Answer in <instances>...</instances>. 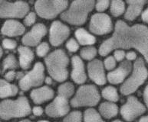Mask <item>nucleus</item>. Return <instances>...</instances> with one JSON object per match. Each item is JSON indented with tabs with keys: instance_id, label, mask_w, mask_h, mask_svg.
Wrapping results in <instances>:
<instances>
[{
	"instance_id": "30",
	"label": "nucleus",
	"mask_w": 148,
	"mask_h": 122,
	"mask_svg": "<svg viewBox=\"0 0 148 122\" xmlns=\"http://www.w3.org/2000/svg\"><path fill=\"white\" fill-rule=\"evenodd\" d=\"M81 57L86 60H93L97 55V49L92 46H87L82 49L80 52Z\"/></svg>"
},
{
	"instance_id": "21",
	"label": "nucleus",
	"mask_w": 148,
	"mask_h": 122,
	"mask_svg": "<svg viewBox=\"0 0 148 122\" xmlns=\"http://www.w3.org/2000/svg\"><path fill=\"white\" fill-rule=\"evenodd\" d=\"M18 52L19 54V65L23 70H28L31 66L33 62V51L27 46H19L18 47Z\"/></svg>"
},
{
	"instance_id": "13",
	"label": "nucleus",
	"mask_w": 148,
	"mask_h": 122,
	"mask_svg": "<svg viewBox=\"0 0 148 122\" xmlns=\"http://www.w3.org/2000/svg\"><path fill=\"white\" fill-rule=\"evenodd\" d=\"M69 106L68 99L62 96H58L50 104L45 108V113L50 118H60L66 115L69 112Z\"/></svg>"
},
{
	"instance_id": "11",
	"label": "nucleus",
	"mask_w": 148,
	"mask_h": 122,
	"mask_svg": "<svg viewBox=\"0 0 148 122\" xmlns=\"http://www.w3.org/2000/svg\"><path fill=\"white\" fill-rule=\"evenodd\" d=\"M112 22L110 16L105 13H96L91 16L89 30L97 35L109 34L112 30Z\"/></svg>"
},
{
	"instance_id": "27",
	"label": "nucleus",
	"mask_w": 148,
	"mask_h": 122,
	"mask_svg": "<svg viewBox=\"0 0 148 122\" xmlns=\"http://www.w3.org/2000/svg\"><path fill=\"white\" fill-rule=\"evenodd\" d=\"M102 96L105 99L111 102H115L119 100V96H118L117 89L111 85L106 86L102 90Z\"/></svg>"
},
{
	"instance_id": "8",
	"label": "nucleus",
	"mask_w": 148,
	"mask_h": 122,
	"mask_svg": "<svg viewBox=\"0 0 148 122\" xmlns=\"http://www.w3.org/2000/svg\"><path fill=\"white\" fill-rule=\"evenodd\" d=\"M45 68L41 62H37L31 71L25 74L22 79H20L18 85L23 91L29 90L31 88L38 87L44 83Z\"/></svg>"
},
{
	"instance_id": "39",
	"label": "nucleus",
	"mask_w": 148,
	"mask_h": 122,
	"mask_svg": "<svg viewBox=\"0 0 148 122\" xmlns=\"http://www.w3.org/2000/svg\"><path fill=\"white\" fill-rule=\"evenodd\" d=\"M17 74L18 73H16L14 70H9L7 73H5V80H7L8 82L9 81L14 80V79H16L17 77Z\"/></svg>"
},
{
	"instance_id": "18",
	"label": "nucleus",
	"mask_w": 148,
	"mask_h": 122,
	"mask_svg": "<svg viewBox=\"0 0 148 122\" xmlns=\"http://www.w3.org/2000/svg\"><path fill=\"white\" fill-rule=\"evenodd\" d=\"M25 28L23 24L18 21L14 19H9L4 22L1 28L2 35L9 37L19 36L25 32Z\"/></svg>"
},
{
	"instance_id": "22",
	"label": "nucleus",
	"mask_w": 148,
	"mask_h": 122,
	"mask_svg": "<svg viewBox=\"0 0 148 122\" xmlns=\"http://www.w3.org/2000/svg\"><path fill=\"white\" fill-rule=\"evenodd\" d=\"M100 115L106 119H111L118 113V107L111 102L101 103L99 106Z\"/></svg>"
},
{
	"instance_id": "9",
	"label": "nucleus",
	"mask_w": 148,
	"mask_h": 122,
	"mask_svg": "<svg viewBox=\"0 0 148 122\" xmlns=\"http://www.w3.org/2000/svg\"><path fill=\"white\" fill-rule=\"evenodd\" d=\"M29 11V5L24 1L9 2L1 0L0 2V17L1 18H23Z\"/></svg>"
},
{
	"instance_id": "20",
	"label": "nucleus",
	"mask_w": 148,
	"mask_h": 122,
	"mask_svg": "<svg viewBox=\"0 0 148 122\" xmlns=\"http://www.w3.org/2000/svg\"><path fill=\"white\" fill-rule=\"evenodd\" d=\"M146 1L144 0H129L127 1V8L126 9L124 18L128 21H134L141 13Z\"/></svg>"
},
{
	"instance_id": "35",
	"label": "nucleus",
	"mask_w": 148,
	"mask_h": 122,
	"mask_svg": "<svg viewBox=\"0 0 148 122\" xmlns=\"http://www.w3.org/2000/svg\"><path fill=\"white\" fill-rule=\"evenodd\" d=\"M110 2L108 0H100L95 3V8L98 12H104L110 6Z\"/></svg>"
},
{
	"instance_id": "33",
	"label": "nucleus",
	"mask_w": 148,
	"mask_h": 122,
	"mask_svg": "<svg viewBox=\"0 0 148 122\" xmlns=\"http://www.w3.org/2000/svg\"><path fill=\"white\" fill-rule=\"evenodd\" d=\"M116 64H117V60L113 56H109L104 60V66L106 70H113L116 67Z\"/></svg>"
},
{
	"instance_id": "12",
	"label": "nucleus",
	"mask_w": 148,
	"mask_h": 122,
	"mask_svg": "<svg viewBox=\"0 0 148 122\" xmlns=\"http://www.w3.org/2000/svg\"><path fill=\"white\" fill-rule=\"evenodd\" d=\"M69 27L60 21L52 22L49 30V41L52 46H59L69 37Z\"/></svg>"
},
{
	"instance_id": "1",
	"label": "nucleus",
	"mask_w": 148,
	"mask_h": 122,
	"mask_svg": "<svg viewBox=\"0 0 148 122\" xmlns=\"http://www.w3.org/2000/svg\"><path fill=\"white\" fill-rule=\"evenodd\" d=\"M129 49L138 50L148 63V28L142 24L130 26L124 21L118 20L112 36L100 46L99 54L104 57L113 50Z\"/></svg>"
},
{
	"instance_id": "6",
	"label": "nucleus",
	"mask_w": 148,
	"mask_h": 122,
	"mask_svg": "<svg viewBox=\"0 0 148 122\" xmlns=\"http://www.w3.org/2000/svg\"><path fill=\"white\" fill-rule=\"evenodd\" d=\"M99 92L94 85H83L78 88L70 104L74 108L95 106L100 101Z\"/></svg>"
},
{
	"instance_id": "37",
	"label": "nucleus",
	"mask_w": 148,
	"mask_h": 122,
	"mask_svg": "<svg viewBox=\"0 0 148 122\" xmlns=\"http://www.w3.org/2000/svg\"><path fill=\"white\" fill-rule=\"evenodd\" d=\"M2 46L5 49H9V50H12L15 49L17 46V43L16 41L12 39H9V38H5L2 41Z\"/></svg>"
},
{
	"instance_id": "14",
	"label": "nucleus",
	"mask_w": 148,
	"mask_h": 122,
	"mask_svg": "<svg viewBox=\"0 0 148 122\" xmlns=\"http://www.w3.org/2000/svg\"><path fill=\"white\" fill-rule=\"evenodd\" d=\"M47 34V28L42 23H38L22 37V42L25 46L34 47L38 44L41 40Z\"/></svg>"
},
{
	"instance_id": "43",
	"label": "nucleus",
	"mask_w": 148,
	"mask_h": 122,
	"mask_svg": "<svg viewBox=\"0 0 148 122\" xmlns=\"http://www.w3.org/2000/svg\"><path fill=\"white\" fill-rule=\"evenodd\" d=\"M144 100L147 106L148 107V85H147L146 88L144 89Z\"/></svg>"
},
{
	"instance_id": "47",
	"label": "nucleus",
	"mask_w": 148,
	"mask_h": 122,
	"mask_svg": "<svg viewBox=\"0 0 148 122\" xmlns=\"http://www.w3.org/2000/svg\"><path fill=\"white\" fill-rule=\"evenodd\" d=\"M38 122H49V121H48L42 120V121H38Z\"/></svg>"
},
{
	"instance_id": "49",
	"label": "nucleus",
	"mask_w": 148,
	"mask_h": 122,
	"mask_svg": "<svg viewBox=\"0 0 148 122\" xmlns=\"http://www.w3.org/2000/svg\"><path fill=\"white\" fill-rule=\"evenodd\" d=\"M2 54H3V52H2V47H1V57L2 56Z\"/></svg>"
},
{
	"instance_id": "10",
	"label": "nucleus",
	"mask_w": 148,
	"mask_h": 122,
	"mask_svg": "<svg viewBox=\"0 0 148 122\" xmlns=\"http://www.w3.org/2000/svg\"><path fill=\"white\" fill-rule=\"evenodd\" d=\"M145 111V106L135 96H129L126 103L121 108L122 117L127 121H133Z\"/></svg>"
},
{
	"instance_id": "32",
	"label": "nucleus",
	"mask_w": 148,
	"mask_h": 122,
	"mask_svg": "<svg viewBox=\"0 0 148 122\" xmlns=\"http://www.w3.org/2000/svg\"><path fill=\"white\" fill-rule=\"evenodd\" d=\"M49 51V45L46 42H43L38 44L36 48V54L38 57H43L46 56Z\"/></svg>"
},
{
	"instance_id": "4",
	"label": "nucleus",
	"mask_w": 148,
	"mask_h": 122,
	"mask_svg": "<svg viewBox=\"0 0 148 122\" xmlns=\"http://www.w3.org/2000/svg\"><path fill=\"white\" fill-rule=\"evenodd\" d=\"M31 111L29 100L25 96H20L16 100L6 99L2 101L0 105V116L2 120L23 118L29 115Z\"/></svg>"
},
{
	"instance_id": "15",
	"label": "nucleus",
	"mask_w": 148,
	"mask_h": 122,
	"mask_svg": "<svg viewBox=\"0 0 148 122\" xmlns=\"http://www.w3.org/2000/svg\"><path fill=\"white\" fill-rule=\"evenodd\" d=\"M88 73L90 79L97 85H102L106 83L104 66L100 60L94 59L88 63Z\"/></svg>"
},
{
	"instance_id": "45",
	"label": "nucleus",
	"mask_w": 148,
	"mask_h": 122,
	"mask_svg": "<svg viewBox=\"0 0 148 122\" xmlns=\"http://www.w3.org/2000/svg\"><path fill=\"white\" fill-rule=\"evenodd\" d=\"M139 122H148V115L144 116V117L140 118V120L139 121Z\"/></svg>"
},
{
	"instance_id": "24",
	"label": "nucleus",
	"mask_w": 148,
	"mask_h": 122,
	"mask_svg": "<svg viewBox=\"0 0 148 122\" xmlns=\"http://www.w3.org/2000/svg\"><path fill=\"white\" fill-rule=\"evenodd\" d=\"M0 85V96L2 98L15 96L18 93V87L16 85L9 83L4 79H1Z\"/></svg>"
},
{
	"instance_id": "19",
	"label": "nucleus",
	"mask_w": 148,
	"mask_h": 122,
	"mask_svg": "<svg viewBox=\"0 0 148 122\" xmlns=\"http://www.w3.org/2000/svg\"><path fill=\"white\" fill-rule=\"evenodd\" d=\"M54 94L52 89L48 85H44L32 90L30 93V97L34 103L42 104L45 102L51 100L54 97Z\"/></svg>"
},
{
	"instance_id": "2",
	"label": "nucleus",
	"mask_w": 148,
	"mask_h": 122,
	"mask_svg": "<svg viewBox=\"0 0 148 122\" xmlns=\"http://www.w3.org/2000/svg\"><path fill=\"white\" fill-rule=\"evenodd\" d=\"M49 75L57 82H64L69 76V58L62 49H57L47 55L45 60Z\"/></svg>"
},
{
	"instance_id": "34",
	"label": "nucleus",
	"mask_w": 148,
	"mask_h": 122,
	"mask_svg": "<svg viewBox=\"0 0 148 122\" xmlns=\"http://www.w3.org/2000/svg\"><path fill=\"white\" fill-rule=\"evenodd\" d=\"M66 47L70 52H75L79 49V43L75 38H70L67 41Z\"/></svg>"
},
{
	"instance_id": "41",
	"label": "nucleus",
	"mask_w": 148,
	"mask_h": 122,
	"mask_svg": "<svg viewBox=\"0 0 148 122\" xmlns=\"http://www.w3.org/2000/svg\"><path fill=\"white\" fill-rule=\"evenodd\" d=\"M32 112H33L34 115L36 116L42 115V114H43V108L40 106L34 107L33 109H32Z\"/></svg>"
},
{
	"instance_id": "29",
	"label": "nucleus",
	"mask_w": 148,
	"mask_h": 122,
	"mask_svg": "<svg viewBox=\"0 0 148 122\" xmlns=\"http://www.w3.org/2000/svg\"><path fill=\"white\" fill-rule=\"evenodd\" d=\"M18 63L16 60V56L14 54H9L5 57L2 62V71L5 72V70H13L18 68Z\"/></svg>"
},
{
	"instance_id": "7",
	"label": "nucleus",
	"mask_w": 148,
	"mask_h": 122,
	"mask_svg": "<svg viewBox=\"0 0 148 122\" xmlns=\"http://www.w3.org/2000/svg\"><path fill=\"white\" fill-rule=\"evenodd\" d=\"M69 6L66 0H38L35 9L38 16L45 19H51L64 12Z\"/></svg>"
},
{
	"instance_id": "38",
	"label": "nucleus",
	"mask_w": 148,
	"mask_h": 122,
	"mask_svg": "<svg viewBox=\"0 0 148 122\" xmlns=\"http://www.w3.org/2000/svg\"><path fill=\"white\" fill-rule=\"evenodd\" d=\"M126 57V54L124 50H116L114 53V57L117 61H122Z\"/></svg>"
},
{
	"instance_id": "36",
	"label": "nucleus",
	"mask_w": 148,
	"mask_h": 122,
	"mask_svg": "<svg viewBox=\"0 0 148 122\" xmlns=\"http://www.w3.org/2000/svg\"><path fill=\"white\" fill-rule=\"evenodd\" d=\"M36 15L33 12H30L29 14L25 17L24 23L27 26H31L36 22Z\"/></svg>"
},
{
	"instance_id": "23",
	"label": "nucleus",
	"mask_w": 148,
	"mask_h": 122,
	"mask_svg": "<svg viewBox=\"0 0 148 122\" xmlns=\"http://www.w3.org/2000/svg\"><path fill=\"white\" fill-rule=\"evenodd\" d=\"M75 37L77 41L82 45L91 46L96 42V38L94 35L84 28H78L75 30Z\"/></svg>"
},
{
	"instance_id": "16",
	"label": "nucleus",
	"mask_w": 148,
	"mask_h": 122,
	"mask_svg": "<svg viewBox=\"0 0 148 122\" xmlns=\"http://www.w3.org/2000/svg\"><path fill=\"white\" fill-rule=\"evenodd\" d=\"M132 64L130 61H123L116 69L109 73L107 79L112 84H119L124 82L132 70Z\"/></svg>"
},
{
	"instance_id": "42",
	"label": "nucleus",
	"mask_w": 148,
	"mask_h": 122,
	"mask_svg": "<svg viewBox=\"0 0 148 122\" xmlns=\"http://www.w3.org/2000/svg\"><path fill=\"white\" fill-rule=\"evenodd\" d=\"M142 20L144 22H146L147 24H148V7L142 13Z\"/></svg>"
},
{
	"instance_id": "31",
	"label": "nucleus",
	"mask_w": 148,
	"mask_h": 122,
	"mask_svg": "<svg viewBox=\"0 0 148 122\" xmlns=\"http://www.w3.org/2000/svg\"><path fill=\"white\" fill-rule=\"evenodd\" d=\"M82 114L79 111H74L68 114L64 118V122H82Z\"/></svg>"
},
{
	"instance_id": "44",
	"label": "nucleus",
	"mask_w": 148,
	"mask_h": 122,
	"mask_svg": "<svg viewBox=\"0 0 148 122\" xmlns=\"http://www.w3.org/2000/svg\"><path fill=\"white\" fill-rule=\"evenodd\" d=\"M45 82L46 84H48V85H51V83H52V78H51V77H46Z\"/></svg>"
},
{
	"instance_id": "3",
	"label": "nucleus",
	"mask_w": 148,
	"mask_h": 122,
	"mask_svg": "<svg viewBox=\"0 0 148 122\" xmlns=\"http://www.w3.org/2000/svg\"><path fill=\"white\" fill-rule=\"evenodd\" d=\"M96 2L93 0H76L61 14V18L72 25H82L87 21Z\"/></svg>"
},
{
	"instance_id": "46",
	"label": "nucleus",
	"mask_w": 148,
	"mask_h": 122,
	"mask_svg": "<svg viewBox=\"0 0 148 122\" xmlns=\"http://www.w3.org/2000/svg\"><path fill=\"white\" fill-rule=\"evenodd\" d=\"M19 122H32L30 120H28V119H25V120H22Z\"/></svg>"
},
{
	"instance_id": "17",
	"label": "nucleus",
	"mask_w": 148,
	"mask_h": 122,
	"mask_svg": "<svg viewBox=\"0 0 148 122\" xmlns=\"http://www.w3.org/2000/svg\"><path fill=\"white\" fill-rule=\"evenodd\" d=\"M72 63V71H71V79L75 83L82 84L86 81L87 75L85 73V68L82 58L79 56L75 55L71 59Z\"/></svg>"
},
{
	"instance_id": "28",
	"label": "nucleus",
	"mask_w": 148,
	"mask_h": 122,
	"mask_svg": "<svg viewBox=\"0 0 148 122\" xmlns=\"http://www.w3.org/2000/svg\"><path fill=\"white\" fill-rule=\"evenodd\" d=\"M84 122H105L95 109L88 108L84 111Z\"/></svg>"
},
{
	"instance_id": "26",
	"label": "nucleus",
	"mask_w": 148,
	"mask_h": 122,
	"mask_svg": "<svg viewBox=\"0 0 148 122\" xmlns=\"http://www.w3.org/2000/svg\"><path fill=\"white\" fill-rule=\"evenodd\" d=\"M110 11L114 17L121 15L125 12V2L121 0H114L111 2Z\"/></svg>"
},
{
	"instance_id": "48",
	"label": "nucleus",
	"mask_w": 148,
	"mask_h": 122,
	"mask_svg": "<svg viewBox=\"0 0 148 122\" xmlns=\"http://www.w3.org/2000/svg\"><path fill=\"white\" fill-rule=\"evenodd\" d=\"M113 122H122V121H120V120H115V121H114Z\"/></svg>"
},
{
	"instance_id": "5",
	"label": "nucleus",
	"mask_w": 148,
	"mask_h": 122,
	"mask_svg": "<svg viewBox=\"0 0 148 122\" xmlns=\"http://www.w3.org/2000/svg\"><path fill=\"white\" fill-rule=\"evenodd\" d=\"M147 77L148 70L144 60L141 57H139L134 61L132 73L122 83L120 91L124 96H128L134 93L142 84H144Z\"/></svg>"
},
{
	"instance_id": "25",
	"label": "nucleus",
	"mask_w": 148,
	"mask_h": 122,
	"mask_svg": "<svg viewBox=\"0 0 148 122\" xmlns=\"http://www.w3.org/2000/svg\"><path fill=\"white\" fill-rule=\"evenodd\" d=\"M58 96L68 99L73 96L74 92H75V86L70 82H67V83H63L58 86Z\"/></svg>"
},
{
	"instance_id": "40",
	"label": "nucleus",
	"mask_w": 148,
	"mask_h": 122,
	"mask_svg": "<svg viewBox=\"0 0 148 122\" xmlns=\"http://www.w3.org/2000/svg\"><path fill=\"white\" fill-rule=\"evenodd\" d=\"M126 58L128 61L136 60H137V54L134 51H129L126 54Z\"/></svg>"
}]
</instances>
